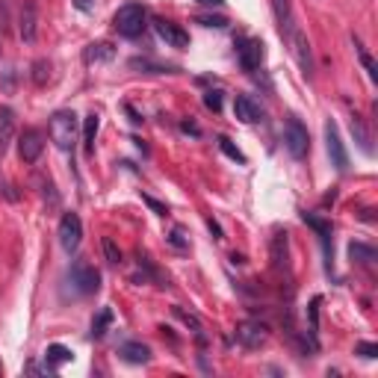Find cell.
I'll use <instances>...</instances> for the list:
<instances>
[{
  "instance_id": "6da1fadb",
  "label": "cell",
  "mask_w": 378,
  "mask_h": 378,
  "mask_svg": "<svg viewBox=\"0 0 378 378\" xmlns=\"http://www.w3.org/2000/svg\"><path fill=\"white\" fill-rule=\"evenodd\" d=\"M50 139L59 151H74L77 142V116L71 109H59L50 116Z\"/></svg>"
},
{
  "instance_id": "7a4b0ae2",
  "label": "cell",
  "mask_w": 378,
  "mask_h": 378,
  "mask_svg": "<svg viewBox=\"0 0 378 378\" xmlns=\"http://www.w3.org/2000/svg\"><path fill=\"white\" fill-rule=\"evenodd\" d=\"M145 21H148L145 6H139V3H124V6L116 12V18H112V27H116L119 36H124V39H136V36H142Z\"/></svg>"
},
{
  "instance_id": "3957f363",
  "label": "cell",
  "mask_w": 378,
  "mask_h": 378,
  "mask_svg": "<svg viewBox=\"0 0 378 378\" xmlns=\"http://www.w3.org/2000/svg\"><path fill=\"white\" fill-rule=\"evenodd\" d=\"M284 148L289 151L293 160H305L308 151H310V136L308 128L301 124L298 119H287V128H284Z\"/></svg>"
},
{
  "instance_id": "277c9868",
  "label": "cell",
  "mask_w": 378,
  "mask_h": 378,
  "mask_svg": "<svg viewBox=\"0 0 378 378\" xmlns=\"http://www.w3.org/2000/svg\"><path fill=\"white\" fill-rule=\"evenodd\" d=\"M68 281H71V287L77 289L80 296H92V293H98V287H100V275L86 260H77L71 266V272H68Z\"/></svg>"
},
{
  "instance_id": "5b68a950",
  "label": "cell",
  "mask_w": 378,
  "mask_h": 378,
  "mask_svg": "<svg viewBox=\"0 0 378 378\" xmlns=\"http://www.w3.org/2000/svg\"><path fill=\"white\" fill-rule=\"evenodd\" d=\"M325 145H328V157H331V162H334V169H337V172H346V169H349V151H346L343 136H340L337 124H334L331 119L325 121Z\"/></svg>"
},
{
  "instance_id": "8992f818",
  "label": "cell",
  "mask_w": 378,
  "mask_h": 378,
  "mask_svg": "<svg viewBox=\"0 0 378 378\" xmlns=\"http://www.w3.org/2000/svg\"><path fill=\"white\" fill-rule=\"evenodd\" d=\"M236 343L245 346V349H260L263 343L269 340V328L263 322H255V319H245L236 325Z\"/></svg>"
},
{
  "instance_id": "52a82bcc",
  "label": "cell",
  "mask_w": 378,
  "mask_h": 378,
  "mask_svg": "<svg viewBox=\"0 0 378 378\" xmlns=\"http://www.w3.org/2000/svg\"><path fill=\"white\" fill-rule=\"evenodd\" d=\"M80 239H83V222H80V216H77V213H66L62 222H59V245L71 255V251L80 248Z\"/></svg>"
},
{
  "instance_id": "ba28073f",
  "label": "cell",
  "mask_w": 378,
  "mask_h": 378,
  "mask_svg": "<svg viewBox=\"0 0 378 378\" xmlns=\"http://www.w3.org/2000/svg\"><path fill=\"white\" fill-rule=\"evenodd\" d=\"M42 151H45V136L36 128H27L18 136V154L24 162H36L42 157Z\"/></svg>"
},
{
  "instance_id": "9c48e42d",
  "label": "cell",
  "mask_w": 378,
  "mask_h": 378,
  "mask_svg": "<svg viewBox=\"0 0 378 378\" xmlns=\"http://www.w3.org/2000/svg\"><path fill=\"white\" fill-rule=\"evenodd\" d=\"M236 56H239V66H243L245 71H257V68L263 66V56H266V50H263V42H260V39H245V42H239Z\"/></svg>"
},
{
  "instance_id": "30bf717a",
  "label": "cell",
  "mask_w": 378,
  "mask_h": 378,
  "mask_svg": "<svg viewBox=\"0 0 378 378\" xmlns=\"http://www.w3.org/2000/svg\"><path fill=\"white\" fill-rule=\"evenodd\" d=\"M287 45H289V54L296 56L298 68L305 71V77H310V74H313V50H310V42H308V36L298 30V33H296V36H293V39H289Z\"/></svg>"
},
{
  "instance_id": "8fae6325",
  "label": "cell",
  "mask_w": 378,
  "mask_h": 378,
  "mask_svg": "<svg viewBox=\"0 0 378 378\" xmlns=\"http://www.w3.org/2000/svg\"><path fill=\"white\" fill-rule=\"evenodd\" d=\"M272 9H275V18H278V30L284 36V42H289L301 30L293 15V6H289V0H272Z\"/></svg>"
},
{
  "instance_id": "7c38bea8",
  "label": "cell",
  "mask_w": 378,
  "mask_h": 378,
  "mask_svg": "<svg viewBox=\"0 0 378 378\" xmlns=\"http://www.w3.org/2000/svg\"><path fill=\"white\" fill-rule=\"evenodd\" d=\"M154 30H157V36H160V39L166 42L169 47H178V50L189 47V36H186V30L178 27V24H172V21H166V18H157V21H154Z\"/></svg>"
},
{
  "instance_id": "4fadbf2b",
  "label": "cell",
  "mask_w": 378,
  "mask_h": 378,
  "mask_svg": "<svg viewBox=\"0 0 378 378\" xmlns=\"http://www.w3.org/2000/svg\"><path fill=\"white\" fill-rule=\"evenodd\" d=\"M36 33H39L36 6H33V3H24V6H21V15H18V36H21V42L33 45V42H36Z\"/></svg>"
},
{
  "instance_id": "5bb4252c",
  "label": "cell",
  "mask_w": 378,
  "mask_h": 378,
  "mask_svg": "<svg viewBox=\"0 0 378 378\" xmlns=\"http://www.w3.org/2000/svg\"><path fill=\"white\" fill-rule=\"evenodd\" d=\"M234 116L243 124H255V121H260V107L248 95H236L234 98Z\"/></svg>"
},
{
  "instance_id": "9a60e30c",
  "label": "cell",
  "mask_w": 378,
  "mask_h": 378,
  "mask_svg": "<svg viewBox=\"0 0 378 378\" xmlns=\"http://www.w3.org/2000/svg\"><path fill=\"white\" fill-rule=\"evenodd\" d=\"M12 139H15V112H12L9 107L0 109V157L9 151Z\"/></svg>"
},
{
  "instance_id": "2e32d148",
  "label": "cell",
  "mask_w": 378,
  "mask_h": 378,
  "mask_svg": "<svg viewBox=\"0 0 378 378\" xmlns=\"http://www.w3.org/2000/svg\"><path fill=\"white\" fill-rule=\"evenodd\" d=\"M272 266L275 269H287L289 266V239L281 231L272 236Z\"/></svg>"
},
{
  "instance_id": "e0dca14e",
  "label": "cell",
  "mask_w": 378,
  "mask_h": 378,
  "mask_svg": "<svg viewBox=\"0 0 378 378\" xmlns=\"http://www.w3.org/2000/svg\"><path fill=\"white\" fill-rule=\"evenodd\" d=\"M119 355L128 361V363H148L151 361V349L145 343H136V340H130V343H124L119 349Z\"/></svg>"
},
{
  "instance_id": "ac0fdd59",
  "label": "cell",
  "mask_w": 378,
  "mask_h": 378,
  "mask_svg": "<svg viewBox=\"0 0 378 378\" xmlns=\"http://www.w3.org/2000/svg\"><path fill=\"white\" fill-rule=\"evenodd\" d=\"M116 56V47L107 45V42H98V45H89L83 50V59L89 62V66H98V62H109Z\"/></svg>"
},
{
  "instance_id": "d6986e66",
  "label": "cell",
  "mask_w": 378,
  "mask_h": 378,
  "mask_svg": "<svg viewBox=\"0 0 378 378\" xmlns=\"http://www.w3.org/2000/svg\"><path fill=\"white\" fill-rule=\"evenodd\" d=\"M98 128H100V116H98V112H89V116L83 119V148H86V154H92V151H95Z\"/></svg>"
},
{
  "instance_id": "ffe728a7",
  "label": "cell",
  "mask_w": 378,
  "mask_h": 378,
  "mask_svg": "<svg viewBox=\"0 0 378 378\" xmlns=\"http://www.w3.org/2000/svg\"><path fill=\"white\" fill-rule=\"evenodd\" d=\"M74 355H71V349H66V346H59V343H54V346H47V351H45V361H47V370H56V367H62V363H68Z\"/></svg>"
},
{
  "instance_id": "44dd1931",
  "label": "cell",
  "mask_w": 378,
  "mask_h": 378,
  "mask_svg": "<svg viewBox=\"0 0 378 378\" xmlns=\"http://www.w3.org/2000/svg\"><path fill=\"white\" fill-rule=\"evenodd\" d=\"M301 222L308 225V228H313L319 234V239H322V245H325V251H328V239H331V225L328 222H322V219H317L313 213H301Z\"/></svg>"
},
{
  "instance_id": "7402d4cb",
  "label": "cell",
  "mask_w": 378,
  "mask_h": 378,
  "mask_svg": "<svg viewBox=\"0 0 378 378\" xmlns=\"http://www.w3.org/2000/svg\"><path fill=\"white\" fill-rule=\"evenodd\" d=\"M351 136H355V142H358V148L363 151V154H372V145H370V133H367V128H363V119H358V116H351Z\"/></svg>"
},
{
  "instance_id": "603a6c76",
  "label": "cell",
  "mask_w": 378,
  "mask_h": 378,
  "mask_svg": "<svg viewBox=\"0 0 378 378\" xmlns=\"http://www.w3.org/2000/svg\"><path fill=\"white\" fill-rule=\"evenodd\" d=\"M109 325H112V310H109V308H104V310H100L98 317L92 319V337H95V340H100V337L107 334Z\"/></svg>"
},
{
  "instance_id": "cb8c5ba5",
  "label": "cell",
  "mask_w": 378,
  "mask_h": 378,
  "mask_svg": "<svg viewBox=\"0 0 378 378\" xmlns=\"http://www.w3.org/2000/svg\"><path fill=\"white\" fill-rule=\"evenodd\" d=\"M349 255H351V260H358V263H372L375 260V248L363 245V243H351L349 245Z\"/></svg>"
},
{
  "instance_id": "d4e9b609",
  "label": "cell",
  "mask_w": 378,
  "mask_h": 378,
  "mask_svg": "<svg viewBox=\"0 0 378 378\" xmlns=\"http://www.w3.org/2000/svg\"><path fill=\"white\" fill-rule=\"evenodd\" d=\"M33 80H36V86H45L50 80V62L47 59H39L33 66Z\"/></svg>"
},
{
  "instance_id": "484cf974",
  "label": "cell",
  "mask_w": 378,
  "mask_h": 378,
  "mask_svg": "<svg viewBox=\"0 0 378 378\" xmlns=\"http://www.w3.org/2000/svg\"><path fill=\"white\" fill-rule=\"evenodd\" d=\"M219 148L225 151V157H231V160H236V162H245V154L228 139V136H222V139H219Z\"/></svg>"
},
{
  "instance_id": "4316f807",
  "label": "cell",
  "mask_w": 378,
  "mask_h": 378,
  "mask_svg": "<svg viewBox=\"0 0 378 378\" xmlns=\"http://www.w3.org/2000/svg\"><path fill=\"white\" fill-rule=\"evenodd\" d=\"M100 245H104V255H107V263H112V266H119V263H121V251H119V245H116V243H112V239H109V236H104V243H100Z\"/></svg>"
},
{
  "instance_id": "83f0119b",
  "label": "cell",
  "mask_w": 378,
  "mask_h": 378,
  "mask_svg": "<svg viewBox=\"0 0 378 378\" xmlns=\"http://www.w3.org/2000/svg\"><path fill=\"white\" fill-rule=\"evenodd\" d=\"M358 54H361V62H363V68L370 71V80H378V68H375V59L367 54L363 47H358Z\"/></svg>"
},
{
  "instance_id": "f1b7e54d",
  "label": "cell",
  "mask_w": 378,
  "mask_h": 378,
  "mask_svg": "<svg viewBox=\"0 0 378 378\" xmlns=\"http://www.w3.org/2000/svg\"><path fill=\"white\" fill-rule=\"evenodd\" d=\"M204 104H207V109L219 112V109H222V92H219V89H210V92L204 95Z\"/></svg>"
},
{
  "instance_id": "f546056e",
  "label": "cell",
  "mask_w": 378,
  "mask_h": 378,
  "mask_svg": "<svg viewBox=\"0 0 378 378\" xmlns=\"http://www.w3.org/2000/svg\"><path fill=\"white\" fill-rule=\"evenodd\" d=\"M355 351H358L361 358H367V361L378 358V346H375V343H358V346H355Z\"/></svg>"
},
{
  "instance_id": "4dcf8cb0",
  "label": "cell",
  "mask_w": 378,
  "mask_h": 378,
  "mask_svg": "<svg viewBox=\"0 0 378 378\" xmlns=\"http://www.w3.org/2000/svg\"><path fill=\"white\" fill-rule=\"evenodd\" d=\"M201 24H204V27H216V30H225L228 27V21H225L222 15H204V18H198Z\"/></svg>"
},
{
  "instance_id": "1f68e13d",
  "label": "cell",
  "mask_w": 378,
  "mask_h": 378,
  "mask_svg": "<svg viewBox=\"0 0 378 378\" xmlns=\"http://www.w3.org/2000/svg\"><path fill=\"white\" fill-rule=\"evenodd\" d=\"M169 243H172V245H178V248H186V245H189V239L183 236V228H174L172 236H169Z\"/></svg>"
},
{
  "instance_id": "d6a6232c",
  "label": "cell",
  "mask_w": 378,
  "mask_h": 378,
  "mask_svg": "<svg viewBox=\"0 0 378 378\" xmlns=\"http://www.w3.org/2000/svg\"><path fill=\"white\" fill-rule=\"evenodd\" d=\"M142 198H145V204H148L151 210H154V213H160V216H166V207H162V204H160V201H154V198H148V195H142Z\"/></svg>"
},
{
  "instance_id": "836d02e7",
  "label": "cell",
  "mask_w": 378,
  "mask_h": 378,
  "mask_svg": "<svg viewBox=\"0 0 378 378\" xmlns=\"http://www.w3.org/2000/svg\"><path fill=\"white\" fill-rule=\"evenodd\" d=\"M74 6H77L80 12H89V9H95V0H71Z\"/></svg>"
},
{
  "instance_id": "e575fe53",
  "label": "cell",
  "mask_w": 378,
  "mask_h": 378,
  "mask_svg": "<svg viewBox=\"0 0 378 378\" xmlns=\"http://www.w3.org/2000/svg\"><path fill=\"white\" fill-rule=\"evenodd\" d=\"M207 225H210V231H213V234H216V239H222V228H219V225H216V222H213V219H210Z\"/></svg>"
},
{
  "instance_id": "d590c367",
  "label": "cell",
  "mask_w": 378,
  "mask_h": 378,
  "mask_svg": "<svg viewBox=\"0 0 378 378\" xmlns=\"http://www.w3.org/2000/svg\"><path fill=\"white\" fill-rule=\"evenodd\" d=\"M198 3H204V6H222L225 0H198Z\"/></svg>"
},
{
  "instance_id": "8d00e7d4",
  "label": "cell",
  "mask_w": 378,
  "mask_h": 378,
  "mask_svg": "<svg viewBox=\"0 0 378 378\" xmlns=\"http://www.w3.org/2000/svg\"><path fill=\"white\" fill-rule=\"evenodd\" d=\"M183 130H186V133H192V136H198V128H195V124H189V121L183 124Z\"/></svg>"
}]
</instances>
